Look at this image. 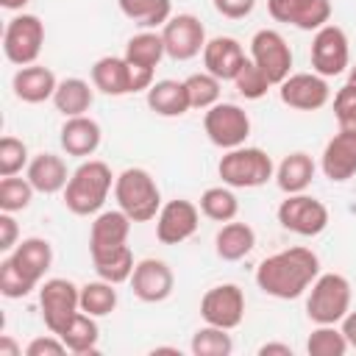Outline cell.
<instances>
[{
    "label": "cell",
    "mask_w": 356,
    "mask_h": 356,
    "mask_svg": "<svg viewBox=\"0 0 356 356\" xmlns=\"http://www.w3.org/2000/svg\"><path fill=\"white\" fill-rule=\"evenodd\" d=\"M44 44V22L36 14H14L3 31V53L11 64L28 67L36 64Z\"/></svg>",
    "instance_id": "8"
},
{
    "label": "cell",
    "mask_w": 356,
    "mask_h": 356,
    "mask_svg": "<svg viewBox=\"0 0 356 356\" xmlns=\"http://www.w3.org/2000/svg\"><path fill=\"white\" fill-rule=\"evenodd\" d=\"M348 348L350 345H348L342 328H337V325H317L306 339L309 356H345Z\"/></svg>",
    "instance_id": "37"
},
{
    "label": "cell",
    "mask_w": 356,
    "mask_h": 356,
    "mask_svg": "<svg viewBox=\"0 0 356 356\" xmlns=\"http://www.w3.org/2000/svg\"><path fill=\"white\" fill-rule=\"evenodd\" d=\"M33 186L28 178H17V175H8V178H0V211H25L33 200Z\"/></svg>",
    "instance_id": "39"
},
{
    "label": "cell",
    "mask_w": 356,
    "mask_h": 356,
    "mask_svg": "<svg viewBox=\"0 0 356 356\" xmlns=\"http://www.w3.org/2000/svg\"><path fill=\"white\" fill-rule=\"evenodd\" d=\"M122 56H125L134 67H145V70H153V72H156V67H159L161 58L167 56L164 39H161V33H156V31H139L136 36L128 39Z\"/></svg>",
    "instance_id": "32"
},
{
    "label": "cell",
    "mask_w": 356,
    "mask_h": 356,
    "mask_svg": "<svg viewBox=\"0 0 356 356\" xmlns=\"http://www.w3.org/2000/svg\"><path fill=\"white\" fill-rule=\"evenodd\" d=\"M197 206H200V214L209 217V220H214V222H231L239 214V200L231 192V186H225V184L222 186L203 189Z\"/></svg>",
    "instance_id": "33"
},
{
    "label": "cell",
    "mask_w": 356,
    "mask_h": 356,
    "mask_svg": "<svg viewBox=\"0 0 356 356\" xmlns=\"http://www.w3.org/2000/svg\"><path fill=\"white\" fill-rule=\"evenodd\" d=\"M203 131L211 145L231 150L245 145V139L250 136V117L236 103H214L203 114Z\"/></svg>",
    "instance_id": "11"
},
{
    "label": "cell",
    "mask_w": 356,
    "mask_h": 356,
    "mask_svg": "<svg viewBox=\"0 0 356 356\" xmlns=\"http://www.w3.org/2000/svg\"><path fill=\"white\" fill-rule=\"evenodd\" d=\"M217 175L231 189H256L264 186L270 178H275V164L261 147H231L222 153L217 164Z\"/></svg>",
    "instance_id": "4"
},
{
    "label": "cell",
    "mask_w": 356,
    "mask_h": 356,
    "mask_svg": "<svg viewBox=\"0 0 356 356\" xmlns=\"http://www.w3.org/2000/svg\"><path fill=\"white\" fill-rule=\"evenodd\" d=\"M39 309L44 328L53 334H61L70 320L81 312V286H75L70 278H47L39 284Z\"/></svg>",
    "instance_id": "7"
},
{
    "label": "cell",
    "mask_w": 356,
    "mask_h": 356,
    "mask_svg": "<svg viewBox=\"0 0 356 356\" xmlns=\"http://www.w3.org/2000/svg\"><path fill=\"white\" fill-rule=\"evenodd\" d=\"M267 11L275 22L300 31H320L331 22V0H267Z\"/></svg>",
    "instance_id": "19"
},
{
    "label": "cell",
    "mask_w": 356,
    "mask_h": 356,
    "mask_svg": "<svg viewBox=\"0 0 356 356\" xmlns=\"http://www.w3.org/2000/svg\"><path fill=\"white\" fill-rule=\"evenodd\" d=\"M192 353L195 356H231L234 350V339L225 328H217V325H203L192 334Z\"/></svg>",
    "instance_id": "36"
},
{
    "label": "cell",
    "mask_w": 356,
    "mask_h": 356,
    "mask_svg": "<svg viewBox=\"0 0 356 356\" xmlns=\"http://www.w3.org/2000/svg\"><path fill=\"white\" fill-rule=\"evenodd\" d=\"M256 248V231L248 222H222V228L214 236V250L222 261H239Z\"/></svg>",
    "instance_id": "28"
},
{
    "label": "cell",
    "mask_w": 356,
    "mask_h": 356,
    "mask_svg": "<svg viewBox=\"0 0 356 356\" xmlns=\"http://www.w3.org/2000/svg\"><path fill=\"white\" fill-rule=\"evenodd\" d=\"M211 3H214L217 14H222L228 19H245L256 6V0H211Z\"/></svg>",
    "instance_id": "45"
},
{
    "label": "cell",
    "mask_w": 356,
    "mask_h": 356,
    "mask_svg": "<svg viewBox=\"0 0 356 356\" xmlns=\"http://www.w3.org/2000/svg\"><path fill=\"white\" fill-rule=\"evenodd\" d=\"M186 95H189V103H192V108H211L214 103H220V86H222V81L220 78H214L211 72H195V75H189L186 81Z\"/></svg>",
    "instance_id": "38"
},
{
    "label": "cell",
    "mask_w": 356,
    "mask_h": 356,
    "mask_svg": "<svg viewBox=\"0 0 356 356\" xmlns=\"http://www.w3.org/2000/svg\"><path fill=\"white\" fill-rule=\"evenodd\" d=\"M147 106L159 117H184L192 108L189 95H186V83L172 81V78L153 81V86L147 89Z\"/></svg>",
    "instance_id": "27"
},
{
    "label": "cell",
    "mask_w": 356,
    "mask_h": 356,
    "mask_svg": "<svg viewBox=\"0 0 356 356\" xmlns=\"http://www.w3.org/2000/svg\"><path fill=\"white\" fill-rule=\"evenodd\" d=\"M72 172H67V161L56 153H36L28 167H25V178L31 181V186L42 195H56L64 192L67 181Z\"/></svg>",
    "instance_id": "25"
},
{
    "label": "cell",
    "mask_w": 356,
    "mask_h": 356,
    "mask_svg": "<svg viewBox=\"0 0 356 356\" xmlns=\"http://www.w3.org/2000/svg\"><path fill=\"white\" fill-rule=\"evenodd\" d=\"M114 286H117V284L103 281V278L83 284V286H81V312H86V314H92V317H106V314H111V312L117 309V300H120Z\"/></svg>",
    "instance_id": "34"
},
{
    "label": "cell",
    "mask_w": 356,
    "mask_h": 356,
    "mask_svg": "<svg viewBox=\"0 0 356 356\" xmlns=\"http://www.w3.org/2000/svg\"><path fill=\"white\" fill-rule=\"evenodd\" d=\"M114 200L134 222H150L161 211V189L145 167H128L114 178Z\"/></svg>",
    "instance_id": "3"
},
{
    "label": "cell",
    "mask_w": 356,
    "mask_h": 356,
    "mask_svg": "<svg viewBox=\"0 0 356 356\" xmlns=\"http://www.w3.org/2000/svg\"><path fill=\"white\" fill-rule=\"evenodd\" d=\"M320 170L328 181L342 184L356 175V122L342 125L339 134H334L320 156Z\"/></svg>",
    "instance_id": "17"
},
{
    "label": "cell",
    "mask_w": 356,
    "mask_h": 356,
    "mask_svg": "<svg viewBox=\"0 0 356 356\" xmlns=\"http://www.w3.org/2000/svg\"><path fill=\"white\" fill-rule=\"evenodd\" d=\"M6 259L14 264V270L25 278L31 289H39L44 273L53 264V245L42 236H25L22 242H17L14 250H8Z\"/></svg>",
    "instance_id": "20"
},
{
    "label": "cell",
    "mask_w": 356,
    "mask_h": 356,
    "mask_svg": "<svg viewBox=\"0 0 356 356\" xmlns=\"http://www.w3.org/2000/svg\"><path fill=\"white\" fill-rule=\"evenodd\" d=\"M278 222L284 231H292L298 236H317L328 228V209L323 200L298 192V195H286L275 211Z\"/></svg>",
    "instance_id": "10"
},
{
    "label": "cell",
    "mask_w": 356,
    "mask_h": 356,
    "mask_svg": "<svg viewBox=\"0 0 356 356\" xmlns=\"http://www.w3.org/2000/svg\"><path fill=\"white\" fill-rule=\"evenodd\" d=\"M348 83H350V86H356V64H350V67H348Z\"/></svg>",
    "instance_id": "51"
},
{
    "label": "cell",
    "mask_w": 356,
    "mask_h": 356,
    "mask_svg": "<svg viewBox=\"0 0 356 356\" xmlns=\"http://www.w3.org/2000/svg\"><path fill=\"white\" fill-rule=\"evenodd\" d=\"M28 3H31V0H0V6H3L6 11H22Z\"/></svg>",
    "instance_id": "50"
},
{
    "label": "cell",
    "mask_w": 356,
    "mask_h": 356,
    "mask_svg": "<svg viewBox=\"0 0 356 356\" xmlns=\"http://www.w3.org/2000/svg\"><path fill=\"white\" fill-rule=\"evenodd\" d=\"M295 350H292V345H286V342H264L261 348H259V356H292Z\"/></svg>",
    "instance_id": "47"
},
{
    "label": "cell",
    "mask_w": 356,
    "mask_h": 356,
    "mask_svg": "<svg viewBox=\"0 0 356 356\" xmlns=\"http://www.w3.org/2000/svg\"><path fill=\"white\" fill-rule=\"evenodd\" d=\"M278 97L295 111H320L331 100L328 78L312 72H292L278 83Z\"/></svg>",
    "instance_id": "15"
},
{
    "label": "cell",
    "mask_w": 356,
    "mask_h": 356,
    "mask_svg": "<svg viewBox=\"0 0 356 356\" xmlns=\"http://www.w3.org/2000/svg\"><path fill=\"white\" fill-rule=\"evenodd\" d=\"M200 317L209 325L234 331L245 320V292L236 284H217L200 298Z\"/></svg>",
    "instance_id": "14"
},
{
    "label": "cell",
    "mask_w": 356,
    "mask_h": 356,
    "mask_svg": "<svg viewBox=\"0 0 356 356\" xmlns=\"http://www.w3.org/2000/svg\"><path fill=\"white\" fill-rule=\"evenodd\" d=\"M100 139H103L100 125L92 117H86V114H81V117H64V125L58 131L61 150L67 156H78V159H89L100 147Z\"/></svg>",
    "instance_id": "24"
},
{
    "label": "cell",
    "mask_w": 356,
    "mask_h": 356,
    "mask_svg": "<svg viewBox=\"0 0 356 356\" xmlns=\"http://www.w3.org/2000/svg\"><path fill=\"white\" fill-rule=\"evenodd\" d=\"M234 86H236V92L245 97V100H259V97H264L267 92H270V78L248 58L245 64H242V70L236 72V78H234Z\"/></svg>",
    "instance_id": "40"
},
{
    "label": "cell",
    "mask_w": 356,
    "mask_h": 356,
    "mask_svg": "<svg viewBox=\"0 0 356 356\" xmlns=\"http://www.w3.org/2000/svg\"><path fill=\"white\" fill-rule=\"evenodd\" d=\"M245 61L248 56L234 36H214L203 47V67L220 81H234Z\"/></svg>",
    "instance_id": "22"
},
{
    "label": "cell",
    "mask_w": 356,
    "mask_h": 356,
    "mask_svg": "<svg viewBox=\"0 0 356 356\" xmlns=\"http://www.w3.org/2000/svg\"><path fill=\"white\" fill-rule=\"evenodd\" d=\"M114 178L117 175H111V167L106 161H100V159L81 161L64 186V206L78 217L97 214L103 209L108 192L114 189Z\"/></svg>",
    "instance_id": "2"
},
{
    "label": "cell",
    "mask_w": 356,
    "mask_h": 356,
    "mask_svg": "<svg viewBox=\"0 0 356 356\" xmlns=\"http://www.w3.org/2000/svg\"><path fill=\"white\" fill-rule=\"evenodd\" d=\"M342 334H345V339H348V345L356 350V312H348L345 317H342Z\"/></svg>",
    "instance_id": "48"
},
{
    "label": "cell",
    "mask_w": 356,
    "mask_h": 356,
    "mask_svg": "<svg viewBox=\"0 0 356 356\" xmlns=\"http://www.w3.org/2000/svg\"><path fill=\"white\" fill-rule=\"evenodd\" d=\"M320 275V259L312 248H286L278 250L256 267V286L278 300H295L300 298L312 281Z\"/></svg>",
    "instance_id": "1"
},
{
    "label": "cell",
    "mask_w": 356,
    "mask_h": 356,
    "mask_svg": "<svg viewBox=\"0 0 356 356\" xmlns=\"http://www.w3.org/2000/svg\"><path fill=\"white\" fill-rule=\"evenodd\" d=\"M131 217L122 209H111V211H97L89 228V256H106L114 253L120 248L128 245V234H131Z\"/></svg>",
    "instance_id": "18"
},
{
    "label": "cell",
    "mask_w": 356,
    "mask_h": 356,
    "mask_svg": "<svg viewBox=\"0 0 356 356\" xmlns=\"http://www.w3.org/2000/svg\"><path fill=\"white\" fill-rule=\"evenodd\" d=\"M197 222H200V206L184 197L167 200L156 214V239L161 245H181L197 231Z\"/></svg>",
    "instance_id": "16"
},
{
    "label": "cell",
    "mask_w": 356,
    "mask_h": 356,
    "mask_svg": "<svg viewBox=\"0 0 356 356\" xmlns=\"http://www.w3.org/2000/svg\"><path fill=\"white\" fill-rule=\"evenodd\" d=\"M314 159L303 150H295L289 156L281 159V164L275 167V184L284 195H298V192H306L309 184L314 181Z\"/></svg>",
    "instance_id": "26"
},
{
    "label": "cell",
    "mask_w": 356,
    "mask_h": 356,
    "mask_svg": "<svg viewBox=\"0 0 356 356\" xmlns=\"http://www.w3.org/2000/svg\"><path fill=\"white\" fill-rule=\"evenodd\" d=\"M161 39H164V50L167 58L172 61H189L195 56L203 53L206 47V28L195 14H175L164 22L161 28Z\"/></svg>",
    "instance_id": "13"
},
{
    "label": "cell",
    "mask_w": 356,
    "mask_h": 356,
    "mask_svg": "<svg viewBox=\"0 0 356 356\" xmlns=\"http://www.w3.org/2000/svg\"><path fill=\"white\" fill-rule=\"evenodd\" d=\"M56 86H58V81H56L53 70L44 67V64L19 67V70L14 72V78H11V89H14L17 100L31 103V106L44 103V100H53Z\"/></svg>",
    "instance_id": "23"
},
{
    "label": "cell",
    "mask_w": 356,
    "mask_h": 356,
    "mask_svg": "<svg viewBox=\"0 0 356 356\" xmlns=\"http://www.w3.org/2000/svg\"><path fill=\"white\" fill-rule=\"evenodd\" d=\"M67 353V345L58 334H44V337H33L25 348V356H61Z\"/></svg>",
    "instance_id": "44"
},
{
    "label": "cell",
    "mask_w": 356,
    "mask_h": 356,
    "mask_svg": "<svg viewBox=\"0 0 356 356\" xmlns=\"http://www.w3.org/2000/svg\"><path fill=\"white\" fill-rule=\"evenodd\" d=\"M28 147L22 139L17 136H3L0 139V178H8V175H17L28 167Z\"/></svg>",
    "instance_id": "41"
},
{
    "label": "cell",
    "mask_w": 356,
    "mask_h": 356,
    "mask_svg": "<svg viewBox=\"0 0 356 356\" xmlns=\"http://www.w3.org/2000/svg\"><path fill=\"white\" fill-rule=\"evenodd\" d=\"M19 239V225L11 211H0V250H14Z\"/></svg>",
    "instance_id": "46"
},
{
    "label": "cell",
    "mask_w": 356,
    "mask_h": 356,
    "mask_svg": "<svg viewBox=\"0 0 356 356\" xmlns=\"http://www.w3.org/2000/svg\"><path fill=\"white\" fill-rule=\"evenodd\" d=\"M92 83L97 92L111 97L136 95L153 86V70L134 67L125 56H103L92 64Z\"/></svg>",
    "instance_id": "6"
},
{
    "label": "cell",
    "mask_w": 356,
    "mask_h": 356,
    "mask_svg": "<svg viewBox=\"0 0 356 356\" xmlns=\"http://www.w3.org/2000/svg\"><path fill=\"white\" fill-rule=\"evenodd\" d=\"M92 267H95L97 278L111 281V284H122V281H131L136 261H134L131 248L125 245V248H120V250H114V253H106V256L92 259Z\"/></svg>",
    "instance_id": "35"
},
{
    "label": "cell",
    "mask_w": 356,
    "mask_h": 356,
    "mask_svg": "<svg viewBox=\"0 0 356 356\" xmlns=\"http://www.w3.org/2000/svg\"><path fill=\"white\" fill-rule=\"evenodd\" d=\"M175 275L167 261L161 259H142L134 267L131 275V289L142 303H161L172 295Z\"/></svg>",
    "instance_id": "21"
},
{
    "label": "cell",
    "mask_w": 356,
    "mask_h": 356,
    "mask_svg": "<svg viewBox=\"0 0 356 356\" xmlns=\"http://www.w3.org/2000/svg\"><path fill=\"white\" fill-rule=\"evenodd\" d=\"M334 117H337L339 128L356 122V86L345 83V86L337 89V95H334Z\"/></svg>",
    "instance_id": "43"
},
{
    "label": "cell",
    "mask_w": 356,
    "mask_h": 356,
    "mask_svg": "<svg viewBox=\"0 0 356 356\" xmlns=\"http://www.w3.org/2000/svg\"><path fill=\"white\" fill-rule=\"evenodd\" d=\"M0 292H3V298H8V300H17V298H25V295L33 292V289L25 284V278L14 270V264H11L8 259L0 261Z\"/></svg>",
    "instance_id": "42"
},
{
    "label": "cell",
    "mask_w": 356,
    "mask_h": 356,
    "mask_svg": "<svg viewBox=\"0 0 356 356\" xmlns=\"http://www.w3.org/2000/svg\"><path fill=\"white\" fill-rule=\"evenodd\" d=\"M250 61L270 78L273 86H278L286 75H292V50L286 44V39L273 28H261L253 33Z\"/></svg>",
    "instance_id": "12"
},
{
    "label": "cell",
    "mask_w": 356,
    "mask_h": 356,
    "mask_svg": "<svg viewBox=\"0 0 356 356\" xmlns=\"http://www.w3.org/2000/svg\"><path fill=\"white\" fill-rule=\"evenodd\" d=\"M350 312V281L339 273H320L306 298V314L314 325H337Z\"/></svg>",
    "instance_id": "5"
},
{
    "label": "cell",
    "mask_w": 356,
    "mask_h": 356,
    "mask_svg": "<svg viewBox=\"0 0 356 356\" xmlns=\"http://www.w3.org/2000/svg\"><path fill=\"white\" fill-rule=\"evenodd\" d=\"M22 353V348L8 337V334H3L0 337V356H19Z\"/></svg>",
    "instance_id": "49"
},
{
    "label": "cell",
    "mask_w": 356,
    "mask_h": 356,
    "mask_svg": "<svg viewBox=\"0 0 356 356\" xmlns=\"http://www.w3.org/2000/svg\"><path fill=\"white\" fill-rule=\"evenodd\" d=\"M92 103H95V83H89L83 78L58 81L56 95H53V106L64 117H81V114H86L92 108Z\"/></svg>",
    "instance_id": "29"
},
{
    "label": "cell",
    "mask_w": 356,
    "mask_h": 356,
    "mask_svg": "<svg viewBox=\"0 0 356 356\" xmlns=\"http://www.w3.org/2000/svg\"><path fill=\"white\" fill-rule=\"evenodd\" d=\"M117 6L134 25H139L145 31L164 28V22L172 17L170 0H117Z\"/></svg>",
    "instance_id": "31"
},
{
    "label": "cell",
    "mask_w": 356,
    "mask_h": 356,
    "mask_svg": "<svg viewBox=\"0 0 356 356\" xmlns=\"http://www.w3.org/2000/svg\"><path fill=\"white\" fill-rule=\"evenodd\" d=\"M309 61H312V70L317 75H323V78L342 75L350 67V42H348V33L339 25H334V22L323 25L320 31H314Z\"/></svg>",
    "instance_id": "9"
},
{
    "label": "cell",
    "mask_w": 356,
    "mask_h": 356,
    "mask_svg": "<svg viewBox=\"0 0 356 356\" xmlns=\"http://www.w3.org/2000/svg\"><path fill=\"white\" fill-rule=\"evenodd\" d=\"M67 345L70 353L75 356H86V353H97V339H100V328H97V317L86 314V312H78L70 325L58 334Z\"/></svg>",
    "instance_id": "30"
}]
</instances>
